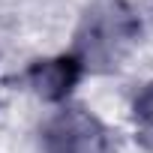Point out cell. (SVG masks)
<instances>
[{"label":"cell","mask_w":153,"mask_h":153,"mask_svg":"<svg viewBox=\"0 0 153 153\" xmlns=\"http://www.w3.org/2000/svg\"><path fill=\"white\" fill-rule=\"evenodd\" d=\"M132 114H135L138 141L153 150V81L138 93V99H135V105H132Z\"/></svg>","instance_id":"obj_4"},{"label":"cell","mask_w":153,"mask_h":153,"mask_svg":"<svg viewBox=\"0 0 153 153\" xmlns=\"http://www.w3.org/2000/svg\"><path fill=\"white\" fill-rule=\"evenodd\" d=\"M81 63L72 51L60 54V57H48V60H36L27 69V84L33 87L36 96L48 99V102H60L69 96V90L78 84L81 78Z\"/></svg>","instance_id":"obj_3"},{"label":"cell","mask_w":153,"mask_h":153,"mask_svg":"<svg viewBox=\"0 0 153 153\" xmlns=\"http://www.w3.org/2000/svg\"><path fill=\"white\" fill-rule=\"evenodd\" d=\"M141 36V21L126 0H90L75 30L72 54L81 69L108 72L114 69Z\"/></svg>","instance_id":"obj_1"},{"label":"cell","mask_w":153,"mask_h":153,"mask_svg":"<svg viewBox=\"0 0 153 153\" xmlns=\"http://www.w3.org/2000/svg\"><path fill=\"white\" fill-rule=\"evenodd\" d=\"M108 129L81 105L54 111L42 126V153H108Z\"/></svg>","instance_id":"obj_2"}]
</instances>
